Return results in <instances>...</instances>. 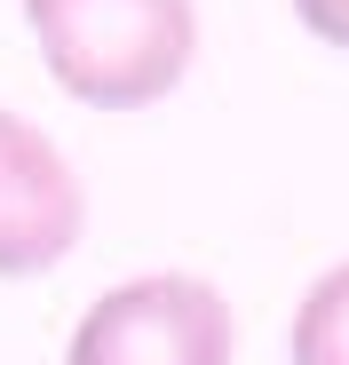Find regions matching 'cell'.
<instances>
[{
  "instance_id": "6da1fadb",
  "label": "cell",
  "mask_w": 349,
  "mask_h": 365,
  "mask_svg": "<svg viewBox=\"0 0 349 365\" xmlns=\"http://www.w3.org/2000/svg\"><path fill=\"white\" fill-rule=\"evenodd\" d=\"M16 9L48 80L103 119L167 103L199 64V0H16Z\"/></svg>"
},
{
  "instance_id": "7a4b0ae2",
  "label": "cell",
  "mask_w": 349,
  "mask_h": 365,
  "mask_svg": "<svg viewBox=\"0 0 349 365\" xmlns=\"http://www.w3.org/2000/svg\"><path fill=\"white\" fill-rule=\"evenodd\" d=\"M230 357H239L230 294L199 270H135L103 286L64 341V365H230Z\"/></svg>"
},
{
  "instance_id": "3957f363",
  "label": "cell",
  "mask_w": 349,
  "mask_h": 365,
  "mask_svg": "<svg viewBox=\"0 0 349 365\" xmlns=\"http://www.w3.org/2000/svg\"><path fill=\"white\" fill-rule=\"evenodd\" d=\"M88 238V182L48 128L0 103V278H48Z\"/></svg>"
},
{
  "instance_id": "277c9868",
  "label": "cell",
  "mask_w": 349,
  "mask_h": 365,
  "mask_svg": "<svg viewBox=\"0 0 349 365\" xmlns=\"http://www.w3.org/2000/svg\"><path fill=\"white\" fill-rule=\"evenodd\" d=\"M286 365H349V255L302 286L286 326Z\"/></svg>"
},
{
  "instance_id": "5b68a950",
  "label": "cell",
  "mask_w": 349,
  "mask_h": 365,
  "mask_svg": "<svg viewBox=\"0 0 349 365\" xmlns=\"http://www.w3.org/2000/svg\"><path fill=\"white\" fill-rule=\"evenodd\" d=\"M294 24H302L318 48H341V56H349V0H294Z\"/></svg>"
}]
</instances>
